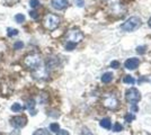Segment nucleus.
<instances>
[{"label":"nucleus","mask_w":151,"mask_h":135,"mask_svg":"<svg viewBox=\"0 0 151 135\" xmlns=\"http://www.w3.org/2000/svg\"><path fill=\"white\" fill-rule=\"evenodd\" d=\"M50 131L53 132V133H58L59 131H60V126H59L58 123H52L50 125Z\"/></svg>","instance_id":"f3484780"},{"label":"nucleus","mask_w":151,"mask_h":135,"mask_svg":"<svg viewBox=\"0 0 151 135\" xmlns=\"http://www.w3.org/2000/svg\"><path fill=\"white\" fill-rule=\"evenodd\" d=\"M4 1H5L7 5H9V6H13V5H16L19 0H4Z\"/></svg>","instance_id":"393cba45"},{"label":"nucleus","mask_w":151,"mask_h":135,"mask_svg":"<svg viewBox=\"0 0 151 135\" xmlns=\"http://www.w3.org/2000/svg\"><path fill=\"white\" fill-rule=\"evenodd\" d=\"M7 35L9 36V37H13V36L18 35V30H17L16 28H11V27H9V28L7 29Z\"/></svg>","instance_id":"a211bd4d"},{"label":"nucleus","mask_w":151,"mask_h":135,"mask_svg":"<svg viewBox=\"0 0 151 135\" xmlns=\"http://www.w3.org/2000/svg\"><path fill=\"white\" fill-rule=\"evenodd\" d=\"M29 6L32 8H36L40 6V0H29Z\"/></svg>","instance_id":"412c9836"},{"label":"nucleus","mask_w":151,"mask_h":135,"mask_svg":"<svg viewBox=\"0 0 151 135\" xmlns=\"http://www.w3.org/2000/svg\"><path fill=\"white\" fill-rule=\"evenodd\" d=\"M113 73L112 72H105L103 76H101V81L104 82V83H108V82H111L112 80H113Z\"/></svg>","instance_id":"f8f14e48"},{"label":"nucleus","mask_w":151,"mask_h":135,"mask_svg":"<svg viewBox=\"0 0 151 135\" xmlns=\"http://www.w3.org/2000/svg\"><path fill=\"white\" fill-rule=\"evenodd\" d=\"M24 64L33 71L37 69L40 65H42V59L37 53H29L24 57Z\"/></svg>","instance_id":"f257e3e1"},{"label":"nucleus","mask_w":151,"mask_h":135,"mask_svg":"<svg viewBox=\"0 0 151 135\" xmlns=\"http://www.w3.org/2000/svg\"><path fill=\"white\" fill-rule=\"evenodd\" d=\"M15 20L17 21L18 24H22V23L25 21V16H24L23 14H17L16 16H15Z\"/></svg>","instance_id":"6ab92c4d"},{"label":"nucleus","mask_w":151,"mask_h":135,"mask_svg":"<svg viewBox=\"0 0 151 135\" xmlns=\"http://www.w3.org/2000/svg\"><path fill=\"white\" fill-rule=\"evenodd\" d=\"M34 107H35V100H34V99L27 100V102H26V108H27L29 112H30V115H35L36 114Z\"/></svg>","instance_id":"9b49d317"},{"label":"nucleus","mask_w":151,"mask_h":135,"mask_svg":"<svg viewBox=\"0 0 151 135\" xmlns=\"http://www.w3.org/2000/svg\"><path fill=\"white\" fill-rule=\"evenodd\" d=\"M123 81H124L125 83H128V85H131V86L135 83V80H134V78H133V77H131V76H126V77H124Z\"/></svg>","instance_id":"dca6fc26"},{"label":"nucleus","mask_w":151,"mask_h":135,"mask_svg":"<svg viewBox=\"0 0 151 135\" xmlns=\"http://www.w3.org/2000/svg\"><path fill=\"white\" fill-rule=\"evenodd\" d=\"M51 4H52V7L54 8V9H57V10H62V9L68 7L69 1H68V0H52Z\"/></svg>","instance_id":"9d476101"},{"label":"nucleus","mask_w":151,"mask_h":135,"mask_svg":"<svg viewBox=\"0 0 151 135\" xmlns=\"http://www.w3.org/2000/svg\"><path fill=\"white\" fill-rule=\"evenodd\" d=\"M104 106L107 107L108 109H115L116 107L118 106V100L116 99V97L114 96L107 97L104 100Z\"/></svg>","instance_id":"6e6552de"},{"label":"nucleus","mask_w":151,"mask_h":135,"mask_svg":"<svg viewBox=\"0 0 151 135\" xmlns=\"http://www.w3.org/2000/svg\"><path fill=\"white\" fill-rule=\"evenodd\" d=\"M26 124H27V118L25 116H15L10 118V125L15 128H22L26 126Z\"/></svg>","instance_id":"0eeeda50"},{"label":"nucleus","mask_w":151,"mask_h":135,"mask_svg":"<svg viewBox=\"0 0 151 135\" xmlns=\"http://www.w3.org/2000/svg\"><path fill=\"white\" fill-rule=\"evenodd\" d=\"M122 125L121 124H118V123H116L115 125H114V127H113V131L114 132H121L122 131Z\"/></svg>","instance_id":"5701e85b"},{"label":"nucleus","mask_w":151,"mask_h":135,"mask_svg":"<svg viewBox=\"0 0 151 135\" xmlns=\"http://www.w3.org/2000/svg\"><path fill=\"white\" fill-rule=\"evenodd\" d=\"M139 64H140L139 59H137V57H131V59H128V60L125 61L124 66H125L128 70H134V69H137Z\"/></svg>","instance_id":"1a4fd4ad"},{"label":"nucleus","mask_w":151,"mask_h":135,"mask_svg":"<svg viewBox=\"0 0 151 135\" xmlns=\"http://www.w3.org/2000/svg\"><path fill=\"white\" fill-rule=\"evenodd\" d=\"M11 110H13L14 113H19V112H22L23 110V106L21 105V104H18V102L13 104V106H11Z\"/></svg>","instance_id":"2eb2a0df"},{"label":"nucleus","mask_w":151,"mask_h":135,"mask_svg":"<svg viewBox=\"0 0 151 135\" xmlns=\"http://www.w3.org/2000/svg\"><path fill=\"white\" fill-rule=\"evenodd\" d=\"M29 16H30L33 19H37V18H38V14H37L36 11H34V10H30V11H29Z\"/></svg>","instance_id":"b1692460"},{"label":"nucleus","mask_w":151,"mask_h":135,"mask_svg":"<svg viewBox=\"0 0 151 135\" xmlns=\"http://www.w3.org/2000/svg\"><path fill=\"white\" fill-rule=\"evenodd\" d=\"M33 135H50V132L45 128H38L37 131H35Z\"/></svg>","instance_id":"4468645a"},{"label":"nucleus","mask_w":151,"mask_h":135,"mask_svg":"<svg viewBox=\"0 0 151 135\" xmlns=\"http://www.w3.org/2000/svg\"><path fill=\"white\" fill-rule=\"evenodd\" d=\"M84 38V34L80 32L79 29H70L67 34H65V41L69 43H73V44H77L80 41H82Z\"/></svg>","instance_id":"20e7f679"},{"label":"nucleus","mask_w":151,"mask_h":135,"mask_svg":"<svg viewBox=\"0 0 151 135\" xmlns=\"http://www.w3.org/2000/svg\"><path fill=\"white\" fill-rule=\"evenodd\" d=\"M43 25L46 29H49V30H54V29L60 25V18H59L57 15L47 14L44 17Z\"/></svg>","instance_id":"f03ea898"},{"label":"nucleus","mask_w":151,"mask_h":135,"mask_svg":"<svg viewBox=\"0 0 151 135\" xmlns=\"http://www.w3.org/2000/svg\"><path fill=\"white\" fill-rule=\"evenodd\" d=\"M125 98H126V100H128L129 102L134 105L135 102H138L139 100L141 99V93H140V91H139L138 89H135V88H131V89H129V90L126 91Z\"/></svg>","instance_id":"39448f33"},{"label":"nucleus","mask_w":151,"mask_h":135,"mask_svg":"<svg viewBox=\"0 0 151 135\" xmlns=\"http://www.w3.org/2000/svg\"><path fill=\"white\" fill-rule=\"evenodd\" d=\"M133 119H134V116H133L132 114H128L126 116H125V121L128 122V123H130V122L133 121Z\"/></svg>","instance_id":"a878e982"},{"label":"nucleus","mask_w":151,"mask_h":135,"mask_svg":"<svg viewBox=\"0 0 151 135\" xmlns=\"http://www.w3.org/2000/svg\"><path fill=\"white\" fill-rule=\"evenodd\" d=\"M149 26H150V27H151V18H150V19H149Z\"/></svg>","instance_id":"2f4dec72"},{"label":"nucleus","mask_w":151,"mask_h":135,"mask_svg":"<svg viewBox=\"0 0 151 135\" xmlns=\"http://www.w3.org/2000/svg\"><path fill=\"white\" fill-rule=\"evenodd\" d=\"M99 125H101L103 128H106V129H109L111 126H112V123L109 121V118H103L99 123Z\"/></svg>","instance_id":"ddd939ff"},{"label":"nucleus","mask_w":151,"mask_h":135,"mask_svg":"<svg viewBox=\"0 0 151 135\" xmlns=\"http://www.w3.org/2000/svg\"><path fill=\"white\" fill-rule=\"evenodd\" d=\"M144 50H145V47H144V46H139V47L137 49V52L138 53H140V54H143Z\"/></svg>","instance_id":"c756f323"},{"label":"nucleus","mask_w":151,"mask_h":135,"mask_svg":"<svg viewBox=\"0 0 151 135\" xmlns=\"http://www.w3.org/2000/svg\"><path fill=\"white\" fill-rule=\"evenodd\" d=\"M82 135H93V133H91L87 127H84L82 128Z\"/></svg>","instance_id":"bb28decb"},{"label":"nucleus","mask_w":151,"mask_h":135,"mask_svg":"<svg viewBox=\"0 0 151 135\" xmlns=\"http://www.w3.org/2000/svg\"><path fill=\"white\" fill-rule=\"evenodd\" d=\"M24 47V43L22 41H17V42L14 44V49L15 50H22Z\"/></svg>","instance_id":"aec40b11"},{"label":"nucleus","mask_w":151,"mask_h":135,"mask_svg":"<svg viewBox=\"0 0 151 135\" xmlns=\"http://www.w3.org/2000/svg\"><path fill=\"white\" fill-rule=\"evenodd\" d=\"M76 45H77V44L67 42V44H65V50H67V51H72L74 47H76Z\"/></svg>","instance_id":"4be33fe9"},{"label":"nucleus","mask_w":151,"mask_h":135,"mask_svg":"<svg viewBox=\"0 0 151 135\" xmlns=\"http://www.w3.org/2000/svg\"><path fill=\"white\" fill-rule=\"evenodd\" d=\"M57 135H69V132L65 131V129H60Z\"/></svg>","instance_id":"cd10ccee"},{"label":"nucleus","mask_w":151,"mask_h":135,"mask_svg":"<svg viewBox=\"0 0 151 135\" xmlns=\"http://www.w3.org/2000/svg\"><path fill=\"white\" fill-rule=\"evenodd\" d=\"M141 26V19L139 17H130L125 23H123L121 28L125 32H133Z\"/></svg>","instance_id":"7ed1b4c3"},{"label":"nucleus","mask_w":151,"mask_h":135,"mask_svg":"<svg viewBox=\"0 0 151 135\" xmlns=\"http://www.w3.org/2000/svg\"><path fill=\"white\" fill-rule=\"evenodd\" d=\"M111 66H112V68H114V69H117V68L120 66V63H118L117 61H113V62L111 63Z\"/></svg>","instance_id":"c85d7f7f"},{"label":"nucleus","mask_w":151,"mask_h":135,"mask_svg":"<svg viewBox=\"0 0 151 135\" xmlns=\"http://www.w3.org/2000/svg\"><path fill=\"white\" fill-rule=\"evenodd\" d=\"M32 74L35 79H38V80H42V79H47L49 77V71H47V68L44 66L43 64L40 65L37 69L33 70L32 71Z\"/></svg>","instance_id":"423d86ee"},{"label":"nucleus","mask_w":151,"mask_h":135,"mask_svg":"<svg viewBox=\"0 0 151 135\" xmlns=\"http://www.w3.org/2000/svg\"><path fill=\"white\" fill-rule=\"evenodd\" d=\"M82 4H84L82 1H79V2H78V6H82Z\"/></svg>","instance_id":"7c9ffc66"}]
</instances>
